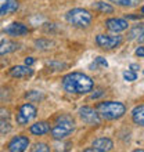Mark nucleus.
Returning <instances> with one entry per match:
<instances>
[{"instance_id":"obj_26","label":"nucleus","mask_w":144,"mask_h":152,"mask_svg":"<svg viewBox=\"0 0 144 152\" xmlns=\"http://www.w3.org/2000/svg\"><path fill=\"white\" fill-rule=\"evenodd\" d=\"M96 64H98L100 66H108V62L105 61V58H103V57H97L96 58Z\"/></svg>"},{"instance_id":"obj_8","label":"nucleus","mask_w":144,"mask_h":152,"mask_svg":"<svg viewBox=\"0 0 144 152\" xmlns=\"http://www.w3.org/2000/svg\"><path fill=\"white\" fill-rule=\"evenodd\" d=\"M105 28L109 32L119 33L129 29V22L126 18H109V20L105 21Z\"/></svg>"},{"instance_id":"obj_17","label":"nucleus","mask_w":144,"mask_h":152,"mask_svg":"<svg viewBox=\"0 0 144 152\" xmlns=\"http://www.w3.org/2000/svg\"><path fill=\"white\" fill-rule=\"evenodd\" d=\"M93 8L97 10L100 12H104V14H112L114 12V7L111 4L104 3V1H97V3H93Z\"/></svg>"},{"instance_id":"obj_19","label":"nucleus","mask_w":144,"mask_h":152,"mask_svg":"<svg viewBox=\"0 0 144 152\" xmlns=\"http://www.w3.org/2000/svg\"><path fill=\"white\" fill-rule=\"evenodd\" d=\"M35 46L37 50H48V48H51V46H54V43L50 42V40L40 39V40H36L35 42Z\"/></svg>"},{"instance_id":"obj_29","label":"nucleus","mask_w":144,"mask_h":152,"mask_svg":"<svg viewBox=\"0 0 144 152\" xmlns=\"http://www.w3.org/2000/svg\"><path fill=\"white\" fill-rule=\"evenodd\" d=\"M25 64H26V65H29V66H31V65H33V64H35V60H33L32 57H26V58H25Z\"/></svg>"},{"instance_id":"obj_7","label":"nucleus","mask_w":144,"mask_h":152,"mask_svg":"<svg viewBox=\"0 0 144 152\" xmlns=\"http://www.w3.org/2000/svg\"><path fill=\"white\" fill-rule=\"evenodd\" d=\"M96 43L98 47L111 50V48L118 47L122 43V36H119V35H97Z\"/></svg>"},{"instance_id":"obj_3","label":"nucleus","mask_w":144,"mask_h":152,"mask_svg":"<svg viewBox=\"0 0 144 152\" xmlns=\"http://www.w3.org/2000/svg\"><path fill=\"white\" fill-rule=\"evenodd\" d=\"M97 111L105 120H116L126 112V107L119 101H104L97 105Z\"/></svg>"},{"instance_id":"obj_4","label":"nucleus","mask_w":144,"mask_h":152,"mask_svg":"<svg viewBox=\"0 0 144 152\" xmlns=\"http://www.w3.org/2000/svg\"><path fill=\"white\" fill-rule=\"evenodd\" d=\"M65 18L68 21V24H71L72 26H75V28H87L93 20V15L87 10L76 7V8L69 10V11L67 12Z\"/></svg>"},{"instance_id":"obj_6","label":"nucleus","mask_w":144,"mask_h":152,"mask_svg":"<svg viewBox=\"0 0 144 152\" xmlns=\"http://www.w3.org/2000/svg\"><path fill=\"white\" fill-rule=\"evenodd\" d=\"M78 115H79L80 120L89 126H98V124H101V120H103L98 111L90 108V107H80L78 109Z\"/></svg>"},{"instance_id":"obj_18","label":"nucleus","mask_w":144,"mask_h":152,"mask_svg":"<svg viewBox=\"0 0 144 152\" xmlns=\"http://www.w3.org/2000/svg\"><path fill=\"white\" fill-rule=\"evenodd\" d=\"M143 29H144V24L136 25L134 28H132V29H130V31L128 32V37H129L130 40H132V39H136V37H139L141 33L144 32Z\"/></svg>"},{"instance_id":"obj_12","label":"nucleus","mask_w":144,"mask_h":152,"mask_svg":"<svg viewBox=\"0 0 144 152\" xmlns=\"http://www.w3.org/2000/svg\"><path fill=\"white\" fill-rule=\"evenodd\" d=\"M4 32L11 37H18V36H25L28 33V28L21 22H12L4 29Z\"/></svg>"},{"instance_id":"obj_15","label":"nucleus","mask_w":144,"mask_h":152,"mask_svg":"<svg viewBox=\"0 0 144 152\" xmlns=\"http://www.w3.org/2000/svg\"><path fill=\"white\" fill-rule=\"evenodd\" d=\"M132 120H133V123L134 124L144 127V104L143 105H137V107L133 108Z\"/></svg>"},{"instance_id":"obj_14","label":"nucleus","mask_w":144,"mask_h":152,"mask_svg":"<svg viewBox=\"0 0 144 152\" xmlns=\"http://www.w3.org/2000/svg\"><path fill=\"white\" fill-rule=\"evenodd\" d=\"M51 129H50V124L47 122H37V123L32 124L31 127H29V132L33 136H44V134H47Z\"/></svg>"},{"instance_id":"obj_10","label":"nucleus","mask_w":144,"mask_h":152,"mask_svg":"<svg viewBox=\"0 0 144 152\" xmlns=\"http://www.w3.org/2000/svg\"><path fill=\"white\" fill-rule=\"evenodd\" d=\"M112 147H114V142H112L109 138H97V140L93 141L92 148H86L84 152H105V151H111Z\"/></svg>"},{"instance_id":"obj_21","label":"nucleus","mask_w":144,"mask_h":152,"mask_svg":"<svg viewBox=\"0 0 144 152\" xmlns=\"http://www.w3.org/2000/svg\"><path fill=\"white\" fill-rule=\"evenodd\" d=\"M26 98H28V101H31V102H35V101H39L43 98V94L40 91H36V90H32V91L26 93Z\"/></svg>"},{"instance_id":"obj_25","label":"nucleus","mask_w":144,"mask_h":152,"mask_svg":"<svg viewBox=\"0 0 144 152\" xmlns=\"http://www.w3.org/2000/svg\"><path fill=\"white\" fill-rule=\"evenodd\" d=\"M48 65H50V66H53V68H54V71H62L64 68H67V65L62 64V62H48Z\"/></svg>"},{"instance_id":"obj_22","label":"nucleus","mask_w":144,"mask_h":152,"mask_svg":"<svg viewBox=\"0 0 144 152\" xmlns=\"http://www.w3.org/2000/svg\"><path fill=\"white\" fill-rule=\"evenodd\" d=\"M0 133H1V136H6L10 130H11V126L8 123L7 120H4V118H1V122H0Z\"/></svg>"},{"instance_id":"obj_30","label":"nucleus","mask_w":144,"mask_h":152,"mask_svg":"<svg viewBox=\"0 0 144 152\" xmlns=\"http://www.w3.org/2000/svg\"><path fill=\"white\" fill-rule=\"evenodd\" d=\"M130 69H132V71H134V72H136L137 69H139V65H136V64H130Z\"/></svg>"},{"instance_id":"obj_5","label":"nucleus","mask_w":144,"mask_h":152,"mask_svg":"<svg viewBox=\"0 0 144 152\" xmlns=\"http://www.w3.org/2000/svg\"><path fill=\"white\" fill-rule=\"evenodd\" d=\"M36 113H37V109H36L35 105L29 104V102L21 105L20 109H18V112H17V115H15L17 123L20 124V126H25V124L31 123L36 118Z\"/></svg>"},{"instance_id":"obj_31","label":"nucleus","mask_w":144,"mask_h":152,"mask_svg":"<svg viewBox=\"0 0 144 152\" xmlns=\"http://www.w3.org/2000/svg\"><path fill=\"white\" fill-rule=\"evenodd\" d=\"M137 39H139V42H140V43H144V32L141 33V35L137 37Z\"/></svg>"},{"instance_id":"obj_9","label":"nucleus","mask_w":144,"mask_h":152,"mask_svg":"<svg viewBox=\"0 0 144 152\" xmlns=\"http://www.w3.org/2000/svg\"><path fill=\"white\" fill-rule=\"evenodd\" d=\"M29 147V138L25 136H15L8 142L7 149L10 152H24Z\"/></svg>"},{"instance_id":"obj_13","label":"nucleus","mask_w":144,"mask_h":152,"mask_svg":"<svg viewBox=\"0 0 144 152\" xmlns=\"http://www.w3.org/2000/svg\"><path fill=\"white\" fill-rule=\"evenodd\" d=\"M18 0H1L0 3V15L4 17L10 12H15L18 10Z\"/></svg>"},{"instance_id":"obj_20","label":"nucleus","mask_w":144,"mask_h":152,"mask_svg":"<svg viewBox=\"0 0 144 152\" xmlns=\"http://www.w3.org/2000/svg\"><path fill=\"white\" fill-rule=\"evenodd\" d=\"M109 1L122 6V7H134L139 4V0H109Z\"/></svg>"},{"instance_id":"obj_24","label":"nucleus","mask_w":144,"mask_h":152,"mask_svg":"<svg viewBox=\"0 0 144 152\" xmlns=\"http://www.w3.org/2000/svg\"><path fill=\"white\" fill-rule=\"evenodd\" d=\"M123 79L126 82H134L137 79V75L134 71H125L123 72Z\"/></svg>"},{"instance_id":"obj_23","label":"nucleus","mask_w":144,"mask_h":152,"mask_svg":"<svg viewBox=\"0 0 144 152\" xmlns=\"http://www.w3.org/2000/svg\"><path fill=\"white\" fill-rule=\"evenodd\" d=\"M33 152H48L50 148L47 147V144H44V142H37L35 144V147L32 148Z\"/></svg>"},{"instance_id":"obj_11","label":"nucleus","mask_w":144,"mask_h":152,"mask_svg":"<svg viewBox=\"0 0 144 152\" xmlns=\"http://www.w3.org/2000/svg\"><path fill=\"white\" fill-rule=\"evenodd\" d=\"M10 76L14 77V79H28L33 75V69L29 66V65H17V66H12L10 71H8Z\"/></svg>"},{"instance_id":"obj_1","label":"nucleus","mask_w":144,"mask_h":152,"mask_svg":"<svg viewBox=\"0 0 144 152\" xmlns=\"http://www.w3.org/2000/svg\"><path fill=\"white\" fill-rule=\"evenodd\" d=\"M62 88L69 94H86L93 88V80L82 72H71L62 77Z\"/></svg>"},{"instance_id":"obj_16","label":"nucleus","mask_w":144,"mask_h":152,"mask_svg":"<svg viewBox=\"0 0 144 152\" xmlns=\"http://www.w3.org/2000/svg\"><path fill=\"white\" fill-rule=\"evenodd\" d=\"M17 48H18V44H17L15 42L1 39V44H0V54H1V56H6L8 53L15 51Z\"/></svg>"},{"instance_id":"obj_27","label":"nucleus","mask_w":144,"mask_h":152,"mask_svg":"<svg viewBox=\"0 0 144 152\" xmlns=\"http://www.w3.org/2000/svg\"><path fill=\"white\" fill-rule=\"evenodd\" d=\"M136 56L144 58V47H143V46H139V47L136 48Z\"/></svg>"},{"instance_id":"obj_32","label":"nucleus","mask_w":144,"mask_h":152,"mask_svg":"<svg viewBox=\"0 0 144 152\" xmlns=\"http://www.w3.org/2000/svg\"><path fill=\"white\" fill-rule=\"evenodd\" d=\"M141 14H143V15H144V6H143V7H141Z\"/></svg>"},{"instance_id":"obj_28","label":"nucleus","mask_w":144,"mask_h":152,"mask_svg":"<svg viewBox=\"0 0 144 152\" xmlns=\"http://www.w3.org/2000/svg\"><path fill=\"white\" fill-rule=\"evenodd\" d=\"M103 94H104V91H103V90H97L96 93H93L92 96H90V98H93V100H94V98H98V97L103 96Z\"/></svg>"},{"instance_id":"obj_2","label":"nucleus","mask_w":144,"mask_h":152,"mask_svg":"<svg viewBox=\"0 0 144 152\" xmlns=\"http://www.w3.org/2000/svg\"><path fill=\"white\" fill-rule=\"evenodd\" d=\"M73 130H75V120H73V118L71 115L62 113V115L56 118L50 133H51V137L54 140H64Z\"/></svg>"}]
</instances>
